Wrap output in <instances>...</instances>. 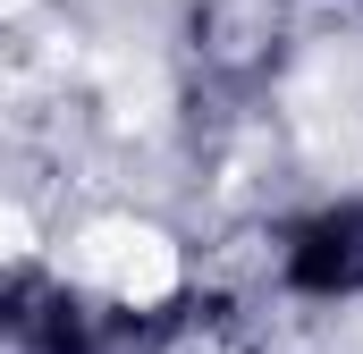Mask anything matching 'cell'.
Here are the masks:
<instances>
[{
  "mask_svg": "<svg viewBox=\"0 0 363 354\" xmlns=\"http://www.w3.org/2000/svg\"><path fill=\"white\" fill-rule=\"evenodd\" d=\"M287 287L296 295H355L363 287V202H330L287 228Z\"/></svg>",
  "mask_w": 363,
  "mask_h": 354,
  "instance_id": "cell-1",
  "label": "cell"
},
{
  "mask_svg": "<svg viewBox=\"0 0 363 354\" xmlns=\"http://www.w3.org/2000/svg\"><path fill=\"white\" fill-rule=\"evenodd\" d=\"M17 338L34 354H93V312L68 295V287H43V304L17 321Z\"/></svg>",
  "mask_w": 363,
  "mask_h": 354,
  "instance_id": "cell-2",
  "label": "cell"
},
{
  "mask_svg": "<svg viewBox=\"0 0 363 354\" xmlns=\"http://www.w3.org/2000/svg\"><path fill=\"white\" fill-rule=\"evenodd\" d=\"M152 354H254L220 304H178V321L152 338Z\"/></svg>",
  "mask_w": 363,
  "mask_h": 354,
  "instance_id": "cell-3",
  "label": "cell"
}]
</instances>
